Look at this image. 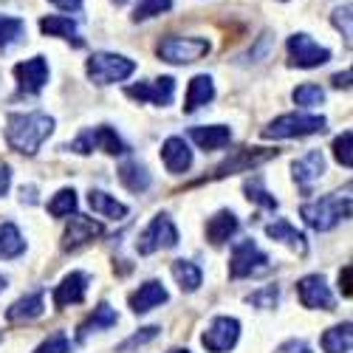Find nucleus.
Returning a JSON list of instances; mask_svg holds the SVG:
<instances>
[{"instance_id": "1a4fd4ad", "label": "nucleus", "mask_w": 353, "mask_h": 353, "mask_svg": "<svg viewBox=\"0 0 353 353\" xmlns=\"http://www.w3.org/2000/svg\"><path fill=\"white\" fill-rule=\"evenodd\" d=\"M238 336H241V322L232 319V316H218L212 325L203 331L201 345L210 353H226L238 345Z\"/></svg>"}, {"instance_id": "72a5a7b5", "label": "nucleus", "mask_w": 353, "mask_h": 353, "mask_svg": "<svg viewBox=\"0 0 353 353\" xmlns=\"http://www.w3.org/2000/svg\"><path fill=\"white\" fill-rule=\"evenodd\" d=\"M294 102L303 105V108H316V105L325 102V91H322L319 85L305 82V85H300L297 91H294Z\"/></svg>"}, {"instance_id": "6ab92c4d", "label": "nucleus", "mask_w": 353, "mask_h": 353, "mask_svg": "<svg viewBox=\"0 0 353 353\" xmlns=\"http://www.w3.org/2000/svg\"><path fill=\"white\" fill-rule=\"evenodd\" d=\"M190 139L201 147V150H221L232 141V130L226 125H210V128H192L190 130Z\"/></svg>"}, {"instance_id": "20e7f679", "label": "nucleus", "mask_w": 353, "mask_h": 353, "mask_svg": "<svg viewBox=\"0 0 353 353\" xmlns=\"http://www.w3.org/2000/svg\"><path fill=\"white\" fill-rule=\"evenodd\" d=\"M85 71H88V77H91V82H97V85H110V82H122V79L133 77L136 63L128 60V57H122V54L99 51V54H94L91 60H88Z\"/></svg>"}, {"instance_id": "ddd939ff", "label": "nucleus", "mask_w": 353, "mask_h": 353, "mask_svg": "<svg viewBox=\"0 0 353 353\" xmlns=\"http://www.w3.org/2000/svg\"><path fill=\"white\" fill-rule=\"evenodd\" d=\"M172 94H175V79L172 77H161V79H153V82H139V85L128 88V97H133L139 102H153V105H161V108L172 102Z\"/></svg>"}, {"instance_id": "37998d69", "label": "nucleus", "mask_w": 353, "mask_h": 353, "mask_svg": "<svg viewBox=\"0 0 353 353\" xmlns=\"http://www.w3.org/2000/svg\"><path fill=\"white\" fill-rule=\"evenodd\" d=\"M350 266H345L342 272H339V291H342V297H350Z\"/></svg>"}, {"instance_id": "4c0bfd02", "label": "nucleus", "mask_w": 353, "mask_h": 353, "mask_svg": "<svg viewBox=\"0 0 353 353\" xmlns=\"http://www.w3.org/2000/svg\"><path fill=\"white\" fill-rule=\"evenodd\" d=\"M34 353H71V339H68L63 331H57V334H51Z\"/></svg>"}, {"instance_id": "a19ab883", "label": "nucleus", "mask_w": 353, "mask_h": 353, "mask_svg": "<svg viewBox=\"0 0 353 353\" xmlns=\"http://www.w3.org/2000/svg\"><path fill=\"white\" fill-rule=\"evenodd\" d=\"M334 26L345 28V40H350V6H342L334 12Z\"/></svg>"}, {"instance_id": "a878e982", "label": "nucleus", "mask_w": 353, "mask_h": 353, "mask_svg": "<svg viewBox=\"0 0 353 353\" xmlns=\"http://www.w3.org/2000/svg\"><path fill=\"white\" fill-rule=\"evenodd\" d=\"M274 150H266V153H260V150H238L232 159H226L221 167H218V175H232V172H241V170H249L254 164H263L266 159H272Z\"/></svg>"}, {"instance_id": "09e8293b", "label": "nucleus", "mask_w": 353, "mask_h": 353, "mask_svg": "<svg viewBox=\"0 0 353 353\" xmlns=\"http://www.w3.org/2000/svg\"><path fill=\"white\" fill-rule=\"evenodd\" d=\"M113 3H116V6H122V3H125V0H113Z\"/></svg>"}, {"instance_id": "c85d7f7f", "label": "nucleus", "mask_w": 353, "mask_h": 353, "mask_svg": "<svg viewBox=\"0 0 353 353\" xmlns=\"http://www.w3.org/2000/svg\"><path fill=\"white\" fill-rule=\"evenodd\" d=\"M119 181L130 192H144L147 187H150V172H147V167L139 164V161H125L119 167Z\"/></svg>"}, {"instance_id": "5701e85b", "label": "nucleus", "mask_w": 353, "mask_h": 353, "mask_svg": "<svg viewBox=\"0 0 353 353\" xmlns=\"http://www.w3.org/2000/svg\"><path fill=\"white\" fill-rule=\"evenodd\" d=\"M46 311V303H43V294H26V297H20L9 311H6V319L9 322H26V319H37L43 316Z\"/></svg>"}, {"instance_id": "393cba45", "label": "nucleus", "mask_w": 353, "mask_h": 353, "mask_svg": "<svg viewBox=\"0 0 353 353\" xmlns=\"http://www.w3.org/2000/svg\"><path fill=\"white\" fill-rule=\"evenodd\" d=\"M88 203H91V210H94L97 215L110 218V221H122V218L128 215L125 203H119V201L110 198V195L102 192V190H91V192H88Z\"/></svg>"}, {"instance_id": "ea45409f", "label": "nucleus", "mask_w": 353, "mask_h": 353, "mask_svg": "<svg viewBox=\"0 0 353 353\" xmlns=\"http://www.w3.org/2000/svg\"><path fill=\"white\" fill-rule=\"evenodd\" d=\"M277 297H280V291H277L274 285H269V288H263V291H254V294H249L246 300H249L252 305H257V308H274Z\"/></svg>"}, {"instance_id": "cd10ccee", "label": "nucleus", "mask_w": 353, "mask_h": 353, "mask_svg": "<svg viewBox=\"0 0 353 353\" xmlns=\"http://www.w3.org/2000/svg\"><path fill=\"white\" fill-rule=\"evenodd\" d=\"M26 252V241L14 223H0V260H14Z\"/></svg>"}, {"instance_id": "f704fd0d", "label": "nucleus", "mask_w": 353, "mask_h": 353, "mask_svg": "<svg viewBox=\"0 0 353 353\" xmlns=\"http://www.w3.org/2000/svg\"><path fill=\"white\" fill-rule=\"evenodd\" d=\"M172 9V0H139L136 3V12H133V20H147V17H156V14H164Z\"/></svg>"}, {"instance_id": "aec40b11", "label": "nucleus", "mask_w": 353, "mask_h": 353, "mask_svg": "<svg viewBox=\"0 0 353 353\" xmlns=\"http://www.w3.org/2000/svg\"><path fill=\"white\" fill-rule=\"evenodd\" d=\"M322 172H325V159H322L319 150H311L305 159L294 161V179H297V184L303 190H311V184L319 179Z\"/></svg>"}, {"instance_id": "e433bc0d", "label": "nucleus", "mask_w": 353, "mask_h": 353, "mask_svg": "<svg viewBox=\"0 0 353 353\" xmlns=\"http://www.w3.org/2000/svg\"><path fill=\"white\" fill-rule=\"evenodd\" d=\"M334 156H336L339 164L353 167V133H350V130H345L342 136H336V141H334Z\"/></svg>"}, {"instance_id": "9b49d317", "label": "nucleus", "mask_w": 353, "mask_h": 353, "mask_svg": "<svg viewBox=\"0 0 353 353\" xmlns=\"http://www.w3.org/2000/svg\"><path fill=\"white\" fill-rule=\"evenodd\" d=\"M297 294H300V303L305 308H319V311H331L334 308V294L325 283V277H319V274H308L297 283Z\"/></svg>"}, {"instance_id": "6e6552de", "label": "nucleus", "mask_w": 353, "mask_h": 353, "mask_svg": "<svg viewBox=\"0 0 353 353\" xmlns=\"http://www.w3.org/2000/svg\"><path fill=\"white\" fill-rule=\"evenodd\" d=\"M266 269H269V257L254 246V241H241L238 246H234L232 260H229V274L234 280L252 277V274L266 272Z\"/></svg>"}, {"instance_id": "bb28decb", "label": "nucleus", "mask_w": 353, "mask_h": 353, "mask_svg": "<svg viewBox=\"0 0 353 353\" xmlns=\"http://www.w3.org/2000/svg\"><path fill=\"white\" fill-rule=\"evenodd\" d=\"M266 234L272 241H283V243H288L294 252H300V254H305V249H308V243H305V234L303 232H297L288 221H274V223H269L266 226Z\"/></svg>"}, {"instance_id": "7ed1b4c3", "label": "nucleus", "mask_w": 353, "mask_h": 353, "mask_svg": "<svg viewBox=\"0 0 353 353\" xmlns=\"http://www.w3.org/2000/svg\"><path fill=\"white\" fill-rule=\"evenodd\" d=\"M325 130V119L322 116H308V113H288L277 116L269 128H263V139H303Z\"/></svg>"}, {"instance_id": "f8f14e48", "label": "nucleus", "mask_w": 353, "mask_h": 353, "mask_svg": "<svg viewBox=\"0 0 353 353\" xmlns=\"http://www.w3.org/2000/svg\"><path fill=\"white\" fill-rule=\"evenodd\" d=\"M14 77L23 94H40L48 82V63L46 57H32L20 65H14Z\"/></svg>"}, {"instance_id": "2f4dec72", "label": "nucleus", "mask_w": 353, "mask_h": 353, "mask_svg": "<svg viewBox=\"0 0 353 353\" xmlns=\"http://www.w3.org/2000/svg\"><path fill=\"white\" fill-rule=\"evenodd\" d=\"M23 34H26V23L20 17L0 14V51H6L9 46H14Z\"/></svg>"}, {"instance_id": "7c9ffc66", "label": "nucleus", "mask_w": 353, "mask_h": 353, "mask_svg": "<svg viewBox=\"0 0 353 353\" xmlns=\"http://www.w3.org/2000/svg\"><path fill=\"white\" fill-rule=\"evenodd\" d=\"M350 345H353L350 322H345V325H336V328L322 334V347H325V353H350Z\"/></svg>"}, {"instance_id": "9d476101", "label": "nucleus", "mask_w": 353, "mask_h": 353, "mask_svg": "<svg viewBox=\"0 0 353 353\" xmlns=\"http://www.w3.org/2000/svg\"><path fill=\"white\" fill-rule=\"evenodd\" d=\"M288 54H291V65L297 68H319L331 60V51L314 43L308 34H294L288 40Z\"/></svg>"}, {"instance_id": "412c9836", "label": "nucleus", "mask_w": 353, "mask_h": 353, "mask_svg": "<svg viewBox=\"0 0 353 353\" xmlns=\"http://www.w3.org/2000/svg\"><path fill=\"white\" fill-rule=\"evenodd\" d=\"M40 32L48 34V37H63V40L74 43L77 48H82V37L77 34V23H74L71 17H63V14L43 17V20H40Z\"/></svg>"}, {"instance_id": "a211bd4d", "label": "nucleus", "mask_w": 353, "mask_h": 353, "mask_svg": "<svg viewBox=\"0 0 353 353\" xmlns=\"http://www.w3.org/2000/svg\"><path fill=\"white\" fill-rule=\"evenodd\" d=\"M215 99V85H212V77L207 74H198L190 79V88H187V102H184V113H195L198 108L210 105Z\"/></svg>"}, {"instance_id": "f03ea898", "label": "nucleus", "mask_w": 353, "mask_h": 353, "mask_svg": "<svg viewBox=\"0 0 353 353\" xmlns=\"http://www.w3.org/2000/svg\"><path fill=\"white\" fill-rule=\"evenodd\" d=\"M300 215L316 232H328L350 215V195H325L314 203H303Z\"/></svg>"}, {"instance_id": "79ce46f5", "label": "nucleus", "mask_w": 353, "mask_h": 353, "mask_svg": "<svg viewBox=\"0 0 353 353\" xmlns=\"http://www.w3.org/2000/svg\"><path fill=\"white\" fill-rule=\"evenodd\" d=\"M9 184H12V170H9V164L0 161V195H6Z\"/></svg>"}, {"instance_id": "b1692460", "label": "nucleus", "mask_w": 353, "mask_h": 353, "mask_svg": "<svg viewBox=\"0 0 353 353\" xmlns=\"http://www.w3.org/2000/svg\"><path fill=\"white\" fill-rule=\"evenodd\" d=\"M116 322H119V316H116V311L108 305V303H102V305H97L94 308V314L88 316L82 325H79V339H88L91 334H97V331H108V328H113Z\"/></svg>"}, {"instance_id": "de8ad7c7", "label": "nucleus", "mask_w": 353, "mask_h": 353, "mask_svg": "<svg viewBox=\"0 0 353 353\" xmlns=\"http://www.w3.org/2000/svg\"><path fill=\"white\" fill-rule=\"evenodd\" d=\"M3 285H6V277H3V274H0V291H3Z\"/></svg>"}, {"instance_id": "f257e3e1", "label": "nucleus", "mask_w": 353, "mask_h": 353, "mask_svg": "<svg viewBox=\"0 0 353 353\" xmlns=\"http://www.w3.org/2000/svg\"><path fill=\"white\" fill-rule=\"evenodd\" d=\"M54 119L48 113H12L6 122V141L12 150L23 156H34L43 141L51 136Z\"/></svg>"}, {"instance_id": "58836bf2", "label": "nucleus", "mask_w": 353, "mask_h": 353, "mask_svg": "<svg viewBox=\"0 0 353 353\" xmlns=\"http://www.w3.org/2000/svg\"><path fill=\"white\" fill-rule=\"evenodd\" d=\"M156 336H159V328H156V325H150V328H141L139 334H133L128 342H122V345H119V353H133L136 347L147 345V342L156 339Z\"/></svg>"}, {"instance_id": "49530a36", "label": "nucleus", "mask_w": 353, "mask_h": 353, "mask_svg": "<svg viewBox=\"0 0 353 353\" xmlns=\"http://www.w3.org/2000/svg\"><path fill=\"white\" fill-rule=\"evenodd\" d=\"M331 82H334L336 88H350V71H345V74H336Z\"/></svg>"}, {"instance_id": "423d86ee", "label": "nucleus", "mask_w": 353, "mask_h": 353, "mask_svg": "<svg viewBox=\"0 0 353 353\" xmlns=\"http://www.w3.org/2000/svg\"><path fill=\"white\" fill-rule=\"evenodd\" d=\"M175 243H179V229H175V223L170 221V215H156L150 223H147V229L139 234L136 252L153 254L159 249H172Z\"/></svg>"}, {"instance_id": "8fccbe9b", "label": "nucleus", "mask_w": 353, "mask_h": 353, "mask_svg": "<svg viewBox=\"0 0 353 353\" xmlns=\"http://www.w3.org/2000/svg\"><path fill=\"white\" fill-rule=\"evenodd\" d=\"M170 353H190V350H170Z\"/></svg>"}, {"instance_id": "4be33fe9", "label": "nucleus", "mask_w": 353, "mask_h": 353, "mask_svg": "<svg viewBox=\"0 0 353 353\" xmlns=\"http://www.w3.org/2000/svg\"><path fill=\"white\" fill-rule=\"evenodd\" d=\"M234 232H238V215L229 212V210H221V212H218L215 218H210V223H207V238H210L212 246L226 243Z\"/></svg>"}, {"instance_id": "473e14b6", "label": "nucleus", "mask_w": 353, "mask_h": 353, "mask_svg": "<svg viewBox=\"0 0 353 353\" xmlns=\"http://www.w3.org/2000/svg\"><path fill=\"white\" fill-rule=\"evenodd\" d=\"M74 210H77V192L74 190H60V192L51 198V203H48V212L54 218H65Z\"/></svg>"}, {"instance_id": "c03bdc74", "label": "nucleus", "mask_w": 353, "mask_h": 353, "mask_svg": "<svg viewBox=\"0 0 353 353\" xmlns=\"http://www.w3.org/2000/svg\"><path fill=\"white\" fill-rule=\"evenodd\" d=\"M51 3H54L57 9H63V12H77V9L82 6V0H51Z\"/></svg>"}, {"instance_id": "39448f33", "label": "nucleus", "mask_w": 353, "mask_h": 353, "mask_svg": "<svg viewBox=\"0 0 353 353\" xmlns=\"http://www.w3.org/2000/svg\"><path fill=\"white\" fill-rule=\"evenodd\" d=\"M156 54L170 65H187L210 54V43L203 37H164L156 48Z\"/></svg>"}, {"instance_id": "2eb2a0df", "label": "nucleus", "mask_w": 353, "mask_h": 353, "mask_svg": "<svg viewBox=\"0 0 353 353\" xmlns=\"http://www.w3.org/2000/svg\"><path fill=\"white\" fill-rule=\"evenodd\" d=\"M99 234H102V223H97L94 218H85V215H74L65 229L63 249H79L85 243H91L94 238H99Z\"/></svg>"}, {"instance_id": "f3484780", "label": "nucleus", "mask_w": 353, "mask_h": 353, "mask_svg": "<svg viewBox=\"0 0 353 353\" xmlns=\"http://www.w3.org/2000/svg\"><path fill=\"white\" fill-rule=\"evenodd\" d=\"M167 303V288L159 283V280H147L139 285V291L130 294V308L133 314H147V311H153L156 305Z\"/></svg>"}, {"instance_id": "4468645a", "label": "nucleus", "mask_w": 353, "mask_h": 353, "mask_svg": "<svg viewBox=\"0 0 353 353\" xmlns=\"http://www.w3.org/2000/svg\"><path fill=\"white\" fill-rule=\"evenodd\" d=\"M161 161L172 175H181L192 167V150L187 147V141L181 136H170L161 144Z\"/></svg>"}, {"instance_id": "dca6fc26", "label": "nucleus", "mask_w": 353, "mask_h": 353, "mask_svg": "<svg viewBox=\"0 0 353 353\" xmlns=\"http://www.w3.org/2000/svg\"><path fill=\"white\" fill-rule=\"evenodd\" d=\"M85 291H88V277L82 272H71L63 277V283L54 288V305L57 308H68L85 300Z\"/></svg>"}, {"instance_id": "c756f323", "label": "nucleus", "mask_w": 353, "mask_h": 353, "mask_svg": "<svg viewBox=\"0 0 353 353\" xmlns=\"http://www.w3.org/2000/svg\"><path fill=\"white\" fill-rule=\"evenodd\" d=\"M172 277L181 285V291H198L203 274L192 260H172Z\"/></svg>"}, {"instance_id": "a18cd8bd", "label": "nucleus", "mask_w": 353, "mask_h": 353, "mask_svg": "<svg viewBox=\"0 0 353 353\" xmlns=\"http://www.w3.org/2000/svg\"><path fill=\"white\" fill-rule=\"evenodd\" d=\"M280 353H311V347L303 345V342H288V345L280 347Z\"/></svg>"}, {"instance_id": "c9c22d12", "label": "nucleus", "mask_w": 353, "mask_h": 353, "mask_svg": "<svg viewBox=\"0 0 353 353\" xmlns=\"http://www.w3.org/2000/svg\"><path fill=\"white\" fill-rule=\"evenodd\" d=\"M246 198H249V201H254V203H260V207H266V210H277V198L263 190L260 179L246 181Z\"/></svg>"}, {"instance_id": "0eeeda50", "label": "nucleus", "mask_w": 353, "mask_h": 353, "mask_svg": "<svg viewBox=\"0 0 353 353\" xmlns=\"http://www.w3.org/2000/svg\"><path fill=\"white\" fill-rule=\"evenodd\" d=\"M71 150L74 153H94V150H105L108 156H122V153H128V147H125V141L116 136V130L110 128V125H99V128H94V130H85L74 144H71Z\"/></svg>"}]
</instances>
